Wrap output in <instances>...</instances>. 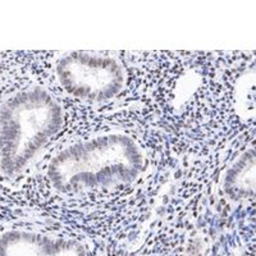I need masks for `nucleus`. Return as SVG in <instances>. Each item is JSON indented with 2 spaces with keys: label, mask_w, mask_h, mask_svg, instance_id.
<instances>
[{
  "label": "nucleus",
  "mask_w": 256,
  "mask_h": 256,
  "mask_svg": "<svg viewBox=\"0 0 256 256\" xmlns=\"http://www.w3.org/2000/svg\"><path fill=\"white\" fill-rule=\"evenodd\" d=\"M145 169L138 142L123 132H106L64 148L52 158L48 178L56 191L77 194L136 182Z\"/></svg>",
  "instance_id": "obj_1"
},
{
  "label": "nucleus",
  "mask_w": 256,
  "mask_h": 256,
  "mask_svg": "<svg viewBox=\"0 0 256 256\" xmlns=\"http://www.w3.org/2000/svg\"><path fill=\"white\" fill-rule=\"evenodd\" d=\"M63 108L44 88L17 91L0 104V170L16 177L63 126Z\"/></svg>",
  "instance_id": "obj_2"
},
{
  "label": "nucleus",
  "mask_w": 256,
  "mask_h": 256,
  "mask_svg": "<svg viewBox=\"0 0 256 256\" xmlns=\"http://www.w3.org/2000/svg\"><path fill=\"white\" fill-rule=\"evenodd\" d=\"M0 256H88L74 238L26 230L0 233Z\"/></svg>",
  "instance_id": "obj_4"
},
{
  "label": "nucleus",
  "mask_w": 256,
  "mask_h": 256,
  "mask_svg": "<svg viewBox=\"0 0 256 256\" xmlns=\"http://www.w3.org/2000/svg\"><path fill=\"white\" fill-rule=\"evenodd\" d=\"M56 76L68 95L90 104L116 98L127 81L124 67L118 59L91 52H70L59 56Z\"/></svg>",
  "instance_id": "obj_3"
},
{
  "label": "nucleus",
  "mask_w": 256,
  "mask_h": 256,
  "mask_svg": "<svg viewBox=\"0 0 256 256\" xmlns=\"http://www.w3.org/2000/svg\"><path fill=\"white\" fill-rule=\"evenodd\" d=\"M222 190L230 200L240 201L250 198L255 191V154L248 148L237 158L222 180Z\"/></svg>",
  "instance_id": "obj_5"
}]
</instances>
